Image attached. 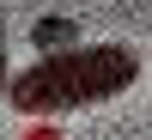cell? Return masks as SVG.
<instances>
[{
	"instance_id": "6da1fadb",
	"label": "cell",
	"mask_w": 152,
	"mask_h": 140,
	"mask_svg": "<svg viewBox=\"0 0 152 140\" xmlns=\"http://www.w3.org/2000/svg\"><path fill=\"white\" fill-rule=\"evenodd\" d=\"M140 79V55L128 43H91V49H55V55L31 61L24 73H12L6 104L24 116H55V110H85L104 97L128 92Z\"/></svg>"
},
{
	"instance_id": "7a4b0ae2",
	"label": "cell",
	"mask_w": 152,
	"mask_h": 140,
	"mask_svg": "<svg viewBox=\"0 0 152 140\" xmlns=\"http://www.w3.org/2000/svg\"><path fill=\"white\" fill-rule=\"evenodd\" d=\"M73 37H79V24H73V18H37V24H31V43L43 49V55L73 49Z\"/></svg>"
},
{
	"instance_id": "3957f363",
	"label": "cell",
	"mask_w": 152,
	"mask_h": 140,
	"mask_svg": "<svg viewBox=\"0 0 152 140\" xmlns=\"http://www.w3.org/2000/svg\"><path fill=\"white\" fill-rule=\"evenodd\" d=\"M6 85H12V73H6V18H0V97H6Z\"/></svg>"
},
{
	"instance_id": "277c9868",
	"label": "cell",
	"mask_w": 152,
	"mask_h": 140,
	"mask_svg": "<svg viewBox=\"0 0 152 140\" xmlns=\"http://www.w3.org/2000/svg\"><path fill=\"white\" fill-rule=\"evenodd\" d=\"M24 140H61V128H37V134H24Z\"/></svg>"
}]
</instances>
